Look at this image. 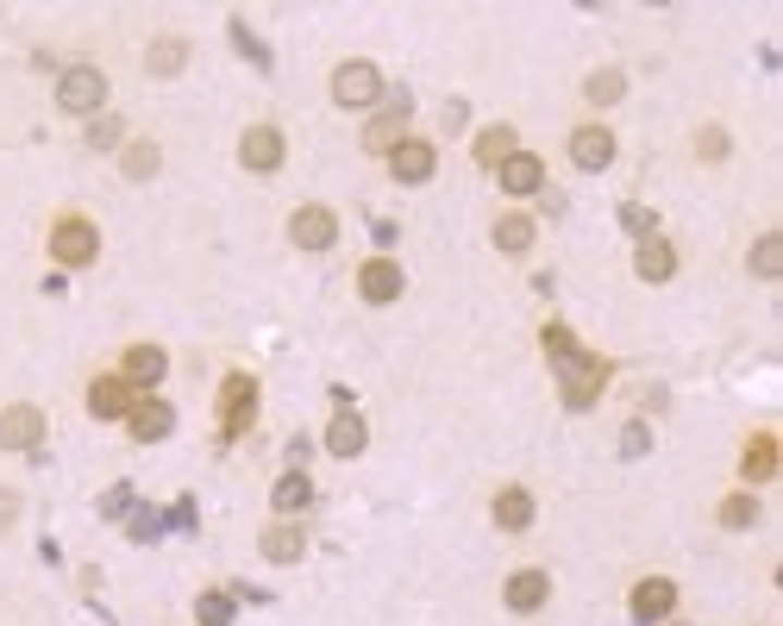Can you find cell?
Here are the masks:
<instances>
[{"mask_svg": "<svg viewBox=\"0 0 783 626\" xmlns=\"http://www.w3.org/2000/svg\"><path fill=\"white\" fill-rule=\"evenodd\" d=\"M120 138H126V120H95V132H88V145L95 150H113Z\"/></svg>", "mask_w": 783, "mask_h": 626, "instance_id": "34", "label": "cell"}, {"mask_svg": "<svg viewBox=\"0 0 783 626\" xmlns=\"http://www.w3.org/2000/svg\"><path fill=\"white\" fill-rule=\"evenodd\" d=\"M539 339H546V357H552L558 370H564L571 357H583V351H577V332H571L564 320H546V332H539Z\"/></svg>", "mask_w": 783, "mask_h": 626, "instance_id": "28", "label": "cell"}, {"mask_svg": "<svg viewBox=\"0 0 783 626\" xmlns=\"http://www.w3.org/2000/svg\"><path fill=\"white\" fill-rule=\"evenodd\" d=\"M646 445H652V439H646V426H627V432H621V451H627V457H639Z\"/></svg>", "mask_w": 783, "mask_h": 626, "instance_id": "37", "label": "cell"}, {"mask_svg": "<svg viewBox=\"0 0 783 626\" xmlns=\"http://www.w3.org/2000/svg\"><path fill=\"white\" fill-rule=\"evenodd\" d=\"M671 607H677V582H671V576H646V582L633 589V621H639V626L664 621Z\"/></svg>", "mask_w": 783, "mask_h": 626, "instance_id": "11", "label": "cell"}, {"mask_svg": "<svg viewBox=\"0 0 783 626\" xmlns=\"http://www.w3.org/2000/svg\"><path fill=\"white\" fill-rule=\"evenodd\" d=\"M771 470H778V439L758 432L753 445H746V482H771Z\"/></svg>", "mask_w": 783, "mask_h": 626, "instance_id": "25", "label": "cell"}, {"mask_svg": "<svg viewBox=\"0 0 783 626\" xmlns=\"http://www.w3.org/2000/svg\"><path fill=\"white\" fill-rule=\"evenodd\" d=\"M571 163L577 170H608L614 163V132L608 125H577L571 132Z\"/></svg>", "mask_w": 783, "mask_h": 626, "instance_id": "10", "label": "cell"}, {"mask_svg": "<svg viewBox=\"0 0 783 626\" xmlns=\"http://www.w3.org/2000/svg\"><path fill=\"white\" fill-rule=\"evenodd\" d=\"M232 45L245 50V57H252L257 70H270V50H264V45L252 38V25H245V20H232Z\"/></svg>", "mask_w": 783, "mask_h": 626, "instance_id": "33", "label": "cell"}, {"mask_svg": "<svg viewBox=\"0 0 783 626\" xmlns=\"http://www.w3.org/2000/svg\"><path fill=\"white\" fill-rule=\"evenodd\" d=\"M364 445H370V426L357 420L352 407H345V414H332V426H327V451H332V457H357Z\"/></svg>", "mask_w": 783, "mask_h": 626, "instance_id": "19", "label": "cell"}, {"mask_svg": "<svg viewBox=\"0 0 783 626\" xmlns=\"http://www.w3.org/2000/svg\"><path fill=\"white\" fill-rule=\"evenodd\" d=\"M270 501H277V514H302L307 501H314V482H307L302 470L277 476V489H270Z\"/></svg>", "mask_w": 783, "mask_h": 626, "instance_id": "23", "label": "cell"}, {"mask_svg": "<svg viewBox=\"0 0 783 626\" xmlns=\"http://www.w3.org/2000/svg\"><path fill=\"white\" fill-rule=\"evenodd\" d=\"M252 414H257V376L232 370L227 382H220V432H227V439H238V432L252 426Z\"/></svg>", "mask_w": 783, "mask_h": 626, "instance_id": "3", "label": "cell"}, {"mask_svg": "<svg viewBox=\"0 0 783 626\" xmlns=\"http://www.w3.org/2000/svg\"><path fill=\"white\" fill-rule=\"evenodd\" d=\"M51 257L63 263V270H82V263H95V257H101V232H95V220H82V213H63V220L51 225Z\"/></svg>", "mask_w": 783, "mask_h": 626, "instance_id": "1", "label": "cell"}, {"mask_svg": "<svg viewBox=\"0 0 783 626\" xmlns=\"http://www.w3.org/2000/svg\"><path fill=\"white\" fill-rule=\"evenodd\" d=\"M282 157H289V145H282V132H277V125H252V132L238 138V163H245L252 175L282 170Z\"/></svg>", "mask_w": 783, "mask_h": 626, "instance_id": "6", "label": "cell"}, {"mask_svg": "<svg viewBox=\"0 0 783 626\" xmlns=\"http://www.w3.org/2000/svg\"><path fill=\"white\" fill-rule=\"evenodd\" d=\"M357 295L364 300H395L402 295V263H395V257H370V263H364V270H357Z\"/></svg>", "mask_w": 783, "mask_h": 626, "instance_id": "12", "label": "cell"}, {"mask_svg": "<svg viewBox=\"0 0 783 626\" xmlns=\"http://www.w3.org/2000/svg\"><path fill=\"white\" fill-rule=\"evenodd\" d=\"M145 63H151V75H176L182 63H188V45H182V38H157Z\"/></svg>", "mask_w": 783, "mask_h": 626, "instance_id": "29", "label": "cell"}, {"mask_svg": "<svg viewBox=\"0 0 783 626\" xmlns=\"http://www.w3.org/2000/svg\"><path fill=\"white\" fill-rule=\"evenodd\" d=\"M621 225H627V232H633V238H652V213H646V207H633V200H627V207H621Z\"/></svg>", "mask_w": 783, "mask_h": 626, "instance_id": "36", "label": "cell"}, {"mask_svg": "<svg viewBox=\"0 0 783 626\" xmlns=\"http://www.w3.org/2000/svg\"><path fill=\"white\" fill-rule=\"evenodd\" d=\"M88 414H101V420H126L132 414V382L126 376H95V389H88Z\"/></svg>", "mask_w": 783, "mask_h": 626, "instance_id": "15", "label": "cell"}, {"mask_svg": "<svg viewBox=\"0 0 783 626\" xmlns=\"http://www.w3.org/2000/svg\"><path fill=\"white\" fill-rule=\"evenodd\" d=\"M402 125H407L402 113H377V120L364 125V150H395V145L407 138Z\"/></svg>", "mask_w": 783, "mask_h": 626, "instance_id": "26", "label": "cell"}, {"mask_svg": "<svg viewBox=\"0 0 783 626\" xmlns=\"http://www.w3.org/2000/svg\"><path fill=\"white\" fill-rule=\"evenodd\" d=\"M195 621H201V626H232V596L207 589V596L195 601Z\"/></svg>", "mask_w": 783, "mask_h": 626, "instance_id": "32", "label": "cell"}, {"mask_svg": "<svg viewBox=\"0 0 783 626\" xmlns=\"http://www.w3.org/2000/svg\"><path fill=\"white\" fill-rule=\"evenodd\" d=\"M633 275H639V282H671V275H677V250L664 245V238H639Z\"/></svg>", "mask_w": 783, "mask_h": 626, "instance_id": "18", "label": "cell"}, {"mask_svg": "<svg viewBox=\"0 0 783 626\" xmlns=\"http://www.w3.org/2000/svg\"><path fill=\"white\" fill-rule=\"evenodd\" d=\"M332 100H339V107H377L382 100V70L364 63V57L339 63V70H332Z\"/></svg>", "mask_w": 783, "mask_h": 626, "instance_id": "2", "label": "cell"}, {"mask_svg": "<svg viewBox=\"0 0 783 626\" xmlns=\"http://www.w3.org/2000/svg\"><path fill=\"white\" fill-rule=\"evenodd\" d=\"M721 526H727V532H746V526H758V501H753V495H727V501H721Z\"/></svg>", "mask_w": 783, "mask_h": 626, "instance_id": "30", "label": "cell"}, {"mask_svg": "<svg viewBox=\"0 0 783 626\" xmlns=\"http://www.w3.org/2000/svg\"><path fill=\"white\" fill-rule=\"evenodd\" d=\"M702 157H727V132H702Z\"/></svg>", "mask_w": 783, "mask_h": 626, "instance_id": "38", "label": "cell"}, {"mask_svg": "<svg viewBox=\"0 0 783 626\" xmlns=\"http://www.w3.org/2000/svg\"><path fill=\"white\" fill-rule=\"evenodd\" d=\"M257 545H264L270 564H295V557L307 551V532H302V526H264V539H257Z\"/></svg>", "mask_w": 783, "mask_h": 626, "instance_id": "21", "label": "cell"}, {"mask_svg": "<svg viewBox=\"0 0 783 626\" xmlns=\"http://www.w3.org/2000/svg\"><path fill=\"white\" fill-rule=\"evenodd\" d=\"M546 596H552V576H546V570H514V576H507V589H502V601L514 607V614L546 607Z\"/></svg>", "mask_w": 783, "mask_h": 626, "instance_id": "16", "label": "cell"}, {"mask_svg": "<svg viewBox=\"0 0 783 626\" xmlns=\"http://www.w3.org/2000/svg\"><path fill=\"white\" fill-rule=\"evenodd\" d=\"M432 170H439V150H432L427 138H402V145L389 150V175L407 182V188H414V182H427Z\"/></svg>", "mask_w": 783, "mask_h": 626, "instance_id": "8", "label": "cell"}, {"mask_svg": "<svg viewBox=\"0 0 783 626\" xmlns=\"http://www.w3.org/2000/svg\"><path fill=\"white\" fill-rule=\"evenodd\" d=\"M289 238H295L302 250H332L339 245V213H332V207H295Z\"/></svg>", "mask_w": 783, "mask_h": 626, "instance_id": "7", "label": "cell"}, {"mask_svg": "<svg viewBox=\"0 0 783 626\" xmlns=\"http://www.w3.org/2000/svg\"><path fill=\"white\" fill-rule=\"evenodd\" d=\"M753 275H758V282H778V275H783V238H778V232H764V238L753 245Z\"/></svg>", "mask_w": 783, "mask_h": 626, "instance_id": "27", "label": "cell"}, {"mask_svg": "<svg viewBox=\"0 0 783 626\" xmlns=\"http://www.w3.org/2000/svg\"><path fill=\"white\" fill-rule=\"evenodd\" d=\"M157 170V145H126V175H151Z\"/></svg>", "mask_w": 783, "mask_h": 626, "instance_id": "35", "label": "cell"}, {"mask_svg": "<svg viewBox=\"0 0 783 626\" xmlns=\"http://www.w3.org/2000/svg\"><path fill=\"white\" fill-rule=\"evenodd\" d=\"M101 100H107V75L95 70V63L63 70V82H57V107H63V113H95Z\"/></svg>", "mask_w": 783, "mask_h": 626, "instance_id": "4", "label": "cell"}, {"mask_svg": "<svg viewBox=\"0 0 783 626\" xmlns=\"http://www.w3.org/2000/svg\"><path fill=\"white\" fill-rule=\"evenodd\" d=\"M132 539H157V514H132Z\"/></svg>", "mask_w": 783, "mask_h": 626, "instance_id": "39", "label": "cell"}, {"mask_svg": "<svg viewBox=\"0 0 783 626\" xmlns=\"http://www.w3.org/2000/svg\"><path fill=\"white\" fill-rule=\"evenodd\" d=\"M621 95H627V75L621 70H596L589 75V100H596V107H614Z\"/></svg>", "mask_w": 783, "mask_h": 626, "instance_id": "31", "label": "cell"}, {"mask_svg": "<svg viewBox=\"0 0 783 626\" xmlns=\"http://www.w3.org/2000/svg\"><path fill=\"white\" fill-rule=\"evenodd\" d=\"M608 389V357H571L564 364V407H596Z\"/></svg>", "mask_w": 783, "mask_h": 626, "instance_id": "5", "label": "cell"}, {"mask_svg": "<svg viewBox=\"0 0 783 626\" xmlns=\"http://www.w3.org/2000/svg\"><path fill=\"white\" fill-rule=\"evenodd\" d=\"M120 376H126L132 389H157V382L170 376V357H163L157 345H132L126 364H120Z\"/></svg>", "mask_w": 783, "mask_h": 626, "instance_id": "17", "label": "cell"}, {"mask_svg": "<svg viewBox=\"0 0 783 626\" xmlns=\"http://www.w3.org/2000/svg\"><path fill=\"white\" fill-rule=\"evenodd\" d=\"M496 250H507V257L533 250V220L527 213H502V220H496Z\"/></svg>", "mask_w": 783, "mask_h": 626, "instance_id": "24", "label": "cell"}, {"mask_svg": "<svg viewBox=\"0 0 783 626\" xmlns=\"http://www.w3.org/2000/svg\"><path fill=\"white\" fill-rule=\"evenodd\" d=\"M514 150H521V138H514V125H489V132H482L477 145H470V157H477L482 170H502V163L514 157Z\"/></svg>", "mask_w": 783, "mask_h": 626, "instance_id": "20", "label": "cell"}, {"mask_svg": "<svg viewBox=\"0 0 783 626\" xmlns=\"http://www.w3.org/2000/svg\"><path fill=\"white\" fill-rule=\"evenodd\" d=\"M38 439H45V414H38V407L20 401V407L0 414V451H32Z\"/></svg>", "mask_w": 783, "mask_h": 626, "instance_id": "9", "label": "cell"}, {"mask_svg": "<svg viewBox=\"0 0 783 626\" xmlns=\"http://www.w3.org/2000/svg\"><path fill=\"white\" fill-rule=\"evenodd\" d=\"M489 514H496V526H502V532H527V526H533V495H527V489H502Z\"/></svg>", "mask_w": 783, "mask_h": 626, "instance_id": "22", "label": "cell"}, {"mask_svg": "<svg viewBox=\"0 0 783 626\" xmlns=\"http://www.w3.org/2000/svg\"><path fill=\"white\" fill-rule=\"evenodd\" d=\"M126 426H132V439H138V445H157V439H170L176 414H170V401H132Z\"/></svg>", "mask_w": 783, "mask_h": 626, "instance_id": "13", "label": "cell"}, {"mask_svg": "<svg viewBox=\"0 0 783 626\" xmlns=\"http://www.w3.org/2000/svg\"><path fill=\"white\" fill-rule=\"evenodd\" d=\"M496 182H502L507 195H539V188H546V163H539L533 150H514L502 170H496Z\"/></svg>", "mask_w": 783, "mask_h": 626, "instance_id": "14", "label": "cell"}]
</instances>
